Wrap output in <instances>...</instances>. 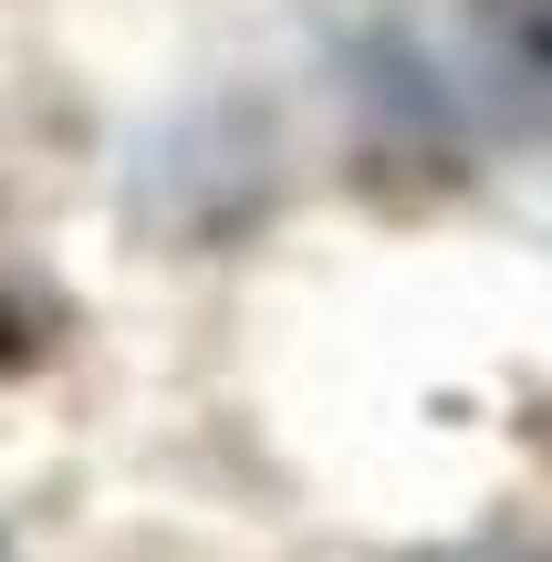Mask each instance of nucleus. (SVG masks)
Returning <instances> with one entry per match:
<instances>
[{
    "label": "nucleus",
    "mask_w": 552,
    "mask_h": 562,
    "mask_svg": "<svg viewBox=\"0 0 552 562\" xmlns=\"http://www.w3.org/2000/svg\"><path fill=\"white\" fill-rule=\"evenodd\" d=\"M532 562H552V552H532Z\"/></svg>",
    "instance_id": "f257e3e1"
}]
</instances>
